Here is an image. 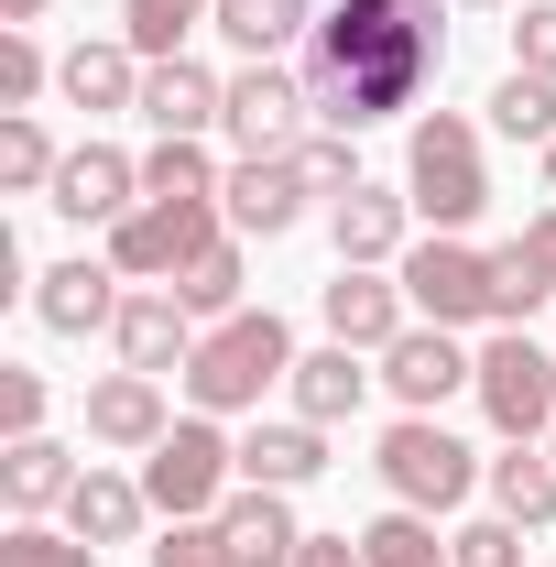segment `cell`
Here are the masks:
<instances>
[{"mask_svg": "<svg viewBox=\"0 0 556 567\" xmlns=\"http://www.w3.org/2000/svg\"><path fill=\"white\" fill-rule=\"evenodd\" d=\"M447 66V33H436V0H328L317 33H306V99L328 132H371V121H404Z\"/></svg>", "mask_w": 556, "mask_h": 567, "instance_id": "6da1fadb", "label": "cell"}, {"mask_svg": "<svg viewBox=\"0 0 556 567\" xmlns=\"http://www.w3.org/2000/svg\"><path fill=\"white\" fill-rule=\"evenodd\" d=\"M274 382H295V328H284L274 306H240V317H218L197 360H186V393H197V415H251Z\"/></svg>", "mask_w": 556, "mask_h": 567, "instance_id": "7a4b0ae2", "label": "cell"}, {"mask_svg": "<svg viewBox=\"0 0 556 567\" xmlns=\"http://www.w3.org/2000/svg\"><path fill=\"white\" fill-rule=\"evenodd\" d=\"M404 197H415V218H425V229H470V218L491 208V175H481V132H470L459 110L415 121V142H404Z\"/></svg>", "mask_w": 556, "mask_h": 567, "instance_id": "3957f363", "label": "cell"}, {"mask_svg": "<svg viewBox=\"0 0 556 567\" xmlns=\"http://www.w3.org/2000/svg\"><path fill=\"white\" fill-rule=\"evenodd\" d=\"M470 393H481V415L502 425V447H546L556 436V350L535 339V328H491Z\"/></svg>", "mask_w": 556, "mask_h": 567, "instance_id": "277c9868", "label": "cell"}, {"mask_svg": "<svg viewBox=\"0 0 556 567\" xmlns=\"http://www.w3.org/2000/svg\"><path fill=\"white\" fill-rule=\"evenodd\" d=\"M371 470H382V492L404 502V513H459V502L481 492V458H470V447H459L436 415H393Z\"/></svg>", "mask_w": 556, "mask_h": 567, "instance_id": "5b68a950", "label": "cell"}, {"mask_svg": "<svg viewBox=\"0 0 556 567\" xmlns=\"http://www.w3.org/2000/svg\"><path fill=\"white\" fill-rule=\"evenodd\" d=\"M404 295H415L425 328H502V295H491V251H470L459 229H425L415 251L393 262Z\"/></svg>", "mask_w": 556, "mask_h": 567, "instance_id": "8992f818", "label": "cell"}, {"mask_svg": "<svg viewBox=\"0 0 556 567\" xmlns=\"http://www.w3.org/2000/svg\"><path fill=\"white\" fill-rule=\"evenodd\" d=\"M229 481H240V447H229L208 415H186L153 458H142V492H153L164 524H208L218 502H229Z\"/></svg>", "mask_w": 556, "mask_h": 567, "instance_id": "52a82bcc", "label": "cell"}, {"mask_svg": "<svg viewBox=\"0 0 556 567\" xmlns=\"http://www.w3.org/2000/svg\"><path fill=\"white\" fill-rule=\"evenodd\" d=\"M229 240V208H197V197H142L121 229H110V262L132 284H175L197 251H218Z\"/></svg>", "mask_w": 556, "mask_h": 567, "instance_id": "ba28073f", "label": "cell"}, {"mask_svg": "<svg viewBox=\"0 0 556 567\" xmlns=\"http://www.w3.org/2000/svg\"><path fill=\"white\" fill-rule=\"evenodd\" d=\"M306 121H317V99H306V66L262 55V66L229 76V110H218V132L240 142V153H295V142H306Z\"/></svg>", "mask_w": 556, "mask_h": 567, "instance_id": "9c48e42d", "label": "cell"}, {"mask_svg": "<svg viewBox=\"0 0 556 567\" xmlns=\"http://www.w3.org/2000/svg\"><path fill=\"white\" fill-rule=\"evenodd\" d=\"M317 306H328V339L339 350H371V360L415 328V295H404V274H382V262H339V284Z\"/></svg>", "mask_w": 556, "mask_h": 567, "instance_id": "30bf717a", "label": "cell"}, {"mask_svg": "<svg viewBox=\"0 0 556 567\" xmlns=\"http://www.w3.org/2000/svg\"><path fill=\"white\" fill-rule=\"evenodd\" d=\"M44 208L76 218V229H121V218L142 208V164L121 142H76L66 164H55V186H44Z\"/></svg>", "mask_w": 556, "mask_h": 567, "instance_id": "8fae6325", "label": "cell"}, {"mask_svg": "<svg viewBox=\"0 0 556 567\" xmlns=\"http://www.w3.org/2000/svg\"><path fill=\"white\" fill-rule=\"evenodd\" d=\"M470 382H481V350H459V328H425L415 317V328L382 350V393H393L404 415H436V404L470 393Z\"/></svg>", "mask_w": 556, "mask_h": 567, "instance_id": "7c38bea8", "label": "cell"}, {"mask_svg": "<svg viewBox=\"0 0 556 567\" xmlns=\"http://www.w3.org/2000/svg\"><path fill=\"white\" fill-rule=\"evenodd\" d=\"M306 197H317V186L295 175V153H240V164H229V186H218V208H229L240 240H284V229L306 218Z\"/></svg>", "mask_w": 556, "mask_h": 567, "instance_id": "4fadbf2b", "label": "cell"}, {"mask_svg": "<svg viewBox=\"0 0 556 567\" xmlns=\"http://www.w3.org/2000/svg\"><path fill=\"white\" fill-rule=\"evenodd\" d=\"M121 284H132V274H121L110 251H99V262L76 251V262H55V274H33V317H44L55 339H87V328H121V306H132Z\"/></svg>", "mask_w": 556, "mask_h": 567, "instance_id": "5bb4252c", "label": "cell"}, {"mask_svg": "<svg viewBox=\"0 0 556 567\" xmlns=\"http://www.w3.org/2000/svg\"><path fill=\"white\" fill-rule=\"evenodd\" d=\"M218 110H229V76H208L197 55L142 66V121H153V142H208Z\"/></svg>", "mask_w": 556, "mask_h": 567, "instance_id": "9a60e30c", "label": "cell"}, {"mask_svg": "<svg viewBox=\"0 0 556 567\" xmlns=\"http://www.w3.org/2000/svg\"><path fill=\"white\" fill-rule=\"evenodd\" d=\"M110 339H121V371H153V382H164V371H186V360H197L208 328L175 306V284H142L132 306H121V328H110Z\"/></svg>", "mask_w": 556, "mask_h": 567, "instance_id": "2e32d148", "label": "cell"}, {"mask_svg": "<svg viewBox=\"0 0 556 567\" xmlns=\"http://www.w3.org/2000/svg\"><path fill=\"white\" fill-rule=\"evenodd\" d=\"M164 436H175V415H164V382H153V371L87 382V447H132V458H153Z\"/></svg>", "mask_w": 556, "mask_h": 567, "instance_id": "e0dca14e", "label": "cell"}, {"mask_svg": "<svg viewBox=\"0 0 556 567\" xmlns=\"http://www.w3.org/2000/svg\"><path fill=\"white\" fill-rule=\"evenodd\" d=\"M328 240H339V262H404L415 251V197L404 186H349L328 208Z\"/></svg>", "mask_w": 556, "mask_h": 567, "instance_id": "ac0fdd59", "label": "cell"}, {"mask_svg": "<svg viewBox=\"0 0 556 567\" xmlns=\"http://www.w3.org/2000/svg\"><path fill=\"white\" fill-rule=\"evenodd\" d=\"M218 535H229V567H295V546H306L295 502L262 492V481H240V492L218 502Z\"/></svg>", "mask_w": 556, "mask_h": 567, "instance_id": "d6986e66", "label": "cell"}, {"mask_svg": "<svg viewBox=\"0 0 556 567\" xmlns=\"http://www.w3.org/2000/svg\"><path fill=\"white\" fill-rule=\"evenodd\" d=\"M371 382H382V360L328 339V350L295 360V382H284V393H295V415H306V425H339V415H360V404H371Z\"/></svg>", "mask_w": 556, "mask_h": 567, "instance_id": "ffe728a7", "label": "cell"}, {"mask_svg": "<svg viewBox=\"0 0 556 567\" xmlns=\"http://www.w3.org/2000/svg\"><path fill=\"white\" fill-rule=\"evenodd\" d=\"M76 481H87V470H76V447H55V436H11V458H0L11 524H44V513H66Z\"/></svg>", "mask_w": 556, "mask_h": 567, "instance_id": "44dd1931", "label": "cell"}, {"mask_svg": "<svg viewBox=\"0 0 556 567\" xmlns=\"http://www.w3.org/2000/svg\"><path fill=\"white\" fill-rule=\"evenodd\" d=\"M317 470H328V425H306V415L240 436V481H262V492H306Z\"/></svg>", "mask_w": 556, "mask_h": 567, "instance_id": "7402d4cb", "label": "cell"}, {"mask_svg": "<svg viewBox=\"0 0 556 567\" xmlns=\"http://www.w3.org/2000/svg\"><path fill=\"white\" fill-rule=\"evenodd\" d=\"M142 513H153V492H142L132 470H99V458H87V481L66 492V524L87 535V546H132Z\"/></svg>", "mask_w": 556, "mask_h": 567, "instance_id": "603a6c76", "label": "cell"}, {"mask_svg": "<svg viewBox=\"0 0 556 567\" xmlns=\"http://www.w3.org/2000/svg\"><path fill=\"white\" fill-rule=\"evenodd\" d=\"M55 87H66L87 121H110V110H142V55L110 33V44H76L66 66H55Z\"/></svg>", "mask_w": 556, "mask_h": 567, "instance_id": "cb8c5ba5", "label": "cell"}, {"mask_svg": "<svg viewBox=\"0 0 556 567\" xmlns=\"http://www.w3.org/2000/svg\"><path fill=\"white\" fill-rule=\"evenodd\" d=\"M481 481H491V513H502V524H524V535L556 524V458L546 447H502Z\"/></svg>", "mask_w": 556, "mask_h": 567, "instance_id": "d4e9b609", "label": "cell"}, {"mask_svg": "<svg viewBox=\"0 0 556 567\" xmlns=\"http://www.w3.org/2000/svg\"><path fill=\"white\" fill-rule=\"evenodd\" d=\"M218 33L240 44V66H262V55L317 33V0H218Z\"/></svg>", "mask_w": 556, "mask_h": 567, "instance_id": "484cf974", "label": "cell"}, {"mask_svg": "<svg viewBox=\"0 0 556 567\" xmlns=\"http://www.w3.org/2000/svg\"><path fill=\"white\" fill-rule=\"evenodd\" d=\"M218 22V0H121V44H132L142 66H164V55H186V33Z\"/></svg>", "mask_w": 556, "mask_h": 567, "instance_id": "4316f807", "label": "cell"}, {"mask_svg": "<svg viewBox=\"0 0 556 567\" xmlns=\"http://www.w3.org/2000/svg\"><path fill=\"white\" fill-rule=\"evenodd\" d=\"M360 557L371 567H459V546H436V513H382V524H360Z\"/></svg>", "mask_w": 556, "mask_h": 567, "instance_id": "83f0119b", "label": "cell"}, {"mask_svg": "<svg viewBox=\"0 0 556 567\" xmlns=\"http://www.w3.org/2000/svg\"><path fill=\"white\" fill-rule=\"evenodd\" d=\"M55 164H66V153H55V132H44L33 110H0V186H11V197H44Z\"/></svg>", "mask_w": 556, "mask_h": 567, "instance_id": "f1b7e54d", "label": "cell"}, {"mask_svg": "<svg viewBox=\"0 0 556 567\" xmlns=\"http://www.w3.org/2000/svg\"><path fill=\"white\" fill-rule=\"evenodd\" d=\"M491 132L546 153V142H556V76H524V66H513L502 87H491Z\"/></svg>", "mask_w": 556, "mask_h": 567, "instance_id": "f546056e", "label": "cell"}, {"mask_svg": "<svg viewBox=\"0 0 556 567\" xmlns=\"http://www.w3.org/2000/svg\"><path fill=\"white\" fill-rule=\"evenodd\" d=\"M175 306H186V317H208V328H218V317H240V229L175 274Z\"/></svg>", "mask_w": 556, "mask_h": 567, "instance_id": "4dcf8cb0", "label": "cell"}, {"mask_svg": "<svg viewBox=\"0 0 556 567\" xmlns=\"http://www.w3.org/2000/svg\"><path fill=\"white\" fill-rule=\"evenodd\" d=\"M218 186L229 175L208 164V142H153L142 153V197H197V208H218Z\"/></svg>", "mask_w": 556, "mask_h": 567, "instance_id": "1f68e13d", "label": "cell"}, {"mask_svg": "<svg viewBox=\"0 0 556 567\" xmlns=\"http://www.w3.org/2000/svg\"><path fill=\"white\" fill-rule=\"evenodd\" d=\"M491 295H502V328H524V317L556 295V274L535 262V240H502V251H491Z\"/></svg>", "mask_w": 556, "mask_h": 567, "instance_id": "d6a6232c", "label": "cell"}, {"mask_svg": "<svg viewBox=\"0 0 556 567\" xmlns=\"http://www.w3.org/2000/svg\"><path fill=\"white\" fill-rule=\"evenodd\" d=\"M0 567H99V546L76 524H11L0 535Z\"/></svg>", "mask_w": 556, "mask_h": 567, "instance_id": "836d02e7", "label": "cell"}, {"mask_svg": "<svg viewBox=\"0 0 556 567\" xmlns=\"http://www.w3.org/2000/svg\"><path fill=\"white\" fill-rule=\"evenodd\" d=\"M44 44H33V22H11V33H0V110H33V99H44Z\"/></svg>", "mask_w": 556, "mask_h": 567, "instance_id": "e575fe53", "label": "cell"}, {"mask_svg": "<svg viewBox=\"0 0 556 567\" xmlns=\"http://www.w3.org/2000/svg\"><path fill=\"white\" fill-rule=\"evenodd\" d=\"M295 175H306V186H317V197L339 208L349 186H360V153H349V132H317V142H295Z\"/></svg>", "mask_w": 556, "mask_h": 567, "instance_id": "d590c367", "label": "cell"}, {"mask_svg": "<svg viewBox=\"0 0 556 567\" xmlns=\"http://www.w3.org/2000/svg\"><path fill=\"white\" fill-rule=\"evenodd\" d=\"M44 404H55L44 371H11V360H0V436H44Z\"/></svg>", "mask_w": 556, "mask_h": 567, "instance_id": "8d00e7d4", "label": "cell"}, {"mask_svg": "<svg viewBox=\"0 0 556 567\" xmlns=\"http://www.w3.org/2000/svg\"><path fill=\"white\" fill-rule=\"evenodd\" d=\"M447 546H459V567H524V524H502V513H491V524H459Z\"/></svg>", "mask_w": 556, "mask_h": 567, "instance_id": "74e56055", "label": "cell"}, {"mask_svg": "<svg viewBox=\"0 0 556 567\" xmlns=\"http://www.w3.org/2000/svg\"><path fill=\"white\" fill-rule=\"evenodd\" d=\"M153 567H229V535H218V513H208V524H164Z\"/></svg>", "mask_w": 556, "mask_h": 567, "instance_id": "f35d334b", "label": "cell"}, {"mask_svg": "<svg viewBox=\"0 0 556 567\" xmlns=\"http://www.w3.org/2000/svg\"><path fill=\"white\" fill-rule=\"evenodd\" d=\"M513 66H524V76H556V0H524V22H513Z\"/></svg>", "mask_w": 556, "mask_h": 567, "instance_id": "ab89813d", "label": "cell"}, {"mask_svg": "<svg viewBox=\"0 0 556 567\" xmlns=\"http://www.w3.org/2000/svg\"><path fill=\"white\" fill-rule=\"evenodd\" d=\"M295 567H371V557H360V535H306Z\"/></svg>", "mask_w": 556, "mask_h": 567, "instance_id": "60d3db41", "label": "cell"}, {"mask_svg": "<svg viewBox=\"0 0 556 567\" xmlns=\"http://www.w3.org/2000/svg\"><path fill=\"white\" fill-rule=\"evenodd\" d=\"M524 240H535V262L556 274V208H535V218H524Z\"/></svg>", "mask_w": 556, "mask_h": 567, "instance_id": "b9f144b4", "label": "cell"}, {"mask_svg": "<svg viewBox=\"0 0 556 567\" xmlns=\"http://www.w3.org/2000/svg\"><path fill=\"white\" fill-rule=\"evenodd\" d=\"M0 11H11V22H44V0H0Z\"/></svg>", "mask_w": 556, "mask_h": 567, "instance_id": "7bdbcfd3", "label": "cell"}, {"mask_svg": "<svg viewBox=\"0 0 556 567\" xmlns=\"http://www.w3.org/2000/svg\"><path fill=\"white\" fill-rule=\"evenodd\" d=\"M546 197H556V142H546Z\"/></svg>", "mask_w": 556, "mask_h": 567, "instance_id": "ee69618b", "label": "cell"}, {"mask_svg": "<svg viewBox=\"0 0 556 567\" xmlns=\"http://www.w3.org/2000/svg\"><path fill=\"white\" fill-rule=\"evenodd\" d=\"M470 11H502V0H470Z\"/></svg>", "mask_w": 556, "mask_h": 567, "instance_id": "f6af8a7d", "label": "cell"}, {"mask_svg": "<svg viewBox=\"0 0 556 567\" xmlns=\"http://www.w3.org/2000/svg\"><path fill=\"white\" fill-rule=\"evenodd\" d=\"M546 458H556V436H546Z\"/></svg>", "mask_w": 556, "mask_h": 567, "instance_id": "bcb514c9", "label": "cell"}]
</instances>
